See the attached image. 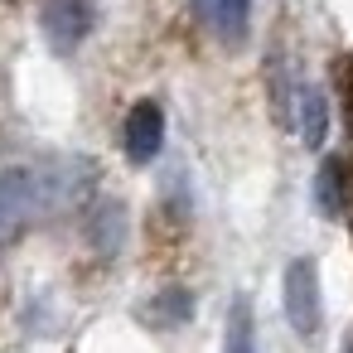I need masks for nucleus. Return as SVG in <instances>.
<instances>
[{
	"instance_id": "nucleus-4",
	"label": "nucleus",
	"mask_w": 353,
	"mask_h": 353,
	"mask_svg": "<svg viewBox=\"0 0 353 353\" xmlns=\"http://www.w3.org/2000/svg\"><path fill=\"white\" fill-rule=\"evenodd\" d=\"M165 145V112L160 102H136L126 117V155L131 165H150Z\"/></svg>"
},
{
	"instance_id": "nucleus-8",
	"label": "nucleus",
	"mask_w": 353,
	"mask_h": 353,
	"mask_svg": "<svg viewBox=\"0 0 353 353\" xmlns=\"http://www.w3.org/2000/svg\"><path fill=\"white\" fill-rule=\"evenodd\" d=\"M228 353H256V329H252L247 300H237L232 314H228Z\"/></svg>"
},
{
	"instance_id": "nucleus-7",
	"label": "nucleus",
	"mask_w": 353,
	"mask_h": 353,
	"mask_svg": "<svg viewBox=\"0 0 353 353\" xmlns=\"http://www.w3.org/2000/svg\"><path fill=\"white\" fill-rule=\"evenodd\" d=\"M213 20H218V30H223L228 44H242L247 39V25H252V0H218Z\"/></svg>"
},
{
	"instance_id": "nucleus-9",
	"label": "nucleus",
	"mask_w": 353,
	"mask_h": 353,
	"mask_svg": "<svg viewBox=\"0 0 353 353\" xmlns=\"http://www.w3.org/2000/svg\"><path fill=\"white\" fill-rule=\"evenodd\" d=\"M314 203H319V213H339L343 208V189H339V165L329 160L324 170H319V179H314Z\"/></svg>"
},
{
	"instance_id": "nucleus-6",
	"label": "nucleus",
	"mask_w": 353,
	"mask_h": 353,
	"mask_svg": "<svg viewBox=\"0 0 353 353\" xmlns=\"http://www.w3.org/2000/svg\"><path fill=\"white\" fill-rule=\"evenodd\" d=\"M189 310H194L189 290H165V295H155V300H150V310H145V324H155V329H170V324L189 319Z\"/></svg>"
},
{
	"instance_id": "nucleus-1",
	"label": "nucleus",
	"mask_w": 353,
	"mask_h": 353,
	"mask_svg": "<svg viewBox=\"0 0 353 353\" xmlns=\"http://www.w3.org/2000/svg\"><path fill=\"white\" fill-rule=\"evenodd\" d=\"M88 174L92 170L83 160H25L0 170V247L25 237L34 223L59 218Z\"/></svg>"
},
{
	"instance_id": "nucleus-3",
	"label": "nucleus",
	"mask_w": 353,
	"mask_h": 353,
	"mask_svg": "<svg viewBox=\"0 0 353 353\" xmlns=\"http://www.w3.org/2000/svg\"><path fill=\"white\" fill-rule=\"evenodd\" d=\"M285 319L295 334H314L324 310H319V271L314 261H290L285 266Z\"/></svg>"
},
{
	"instance_id": "nucleus-5",
	"label": "nucleus",
	"mask_w": 353,
	"mask_h": 353,
	"mask_svg": "<svg viewBox=\"0 0 353 353\" xmlns=\"http://www.w3.org/2000/svg\"><path fill=\"white\" fill-rule=\"evenodd\" d=\"M290 126L300 131L305 150H319L324 136H329V107H324V92L310 88V83H295V97H290Z\"/></svg>"
},
{
	"instance_id": "nucleus-10",
	"label": "nucleus",
	"mask_w": 353,
	"mask_h": 353,
	"mask_svg": "<svg viewBox=\"0 0 353 353\" xmlns=\"http://www.w3.org/2000/svg\"><path fill=\"white\" fill-rule=\"evenodd\" d=\"M213 6H218V0H189V10H194L199 20H213Z\"/></svg>"
},
{
	"instance_id": "nucleus-2",
	"label": "nucleus",
	"mask_w": 353,
	"mask_h": 353,
	"mask_svg": "<svg viewBox=\"0 0 353 353\" xmlns=\"http://www.w3.org/2000/svg\"><path fill=\"white\" fill-rule=\"evenodd\" d=\"M44 34L54 44V54H73L92 25H97V10H92V0H44Z\"/></svg>"
}]
</instances>
